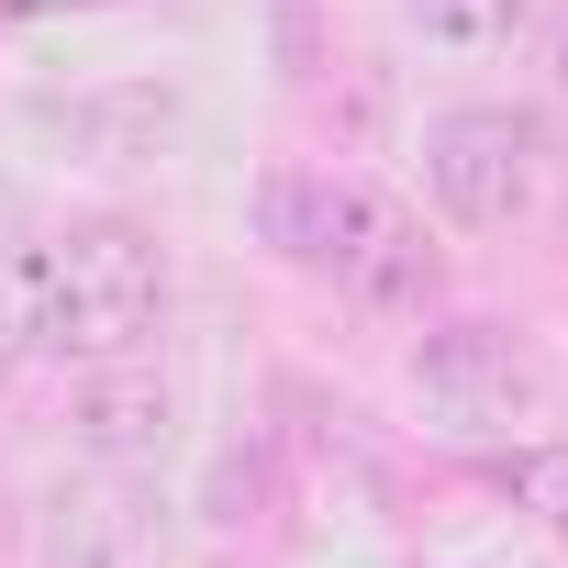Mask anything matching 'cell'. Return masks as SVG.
Returning <instances> with one entry per match:
<instances>
[{
    "label": "cell",
    "instance_id": "obj_1",
    "mask_svg": "<svg viewBox=\"0 0 568 568\" xmlns=\"http://www.w3.org/2000/svg\"><path fill=\"white\" fill-rule=\"evenodd\" d=\"M168 302H179V256L134 212H79L0 256V346H34L57 368L156 357Z\"/></svg>",
    "mask_w": 568,
    "mask_h": 568
},
{
    "label": "cell",
    "instance_id": "obj_2",
    "mask_svg": "<svg viewBox=\"0 0 568 568\" xmlns=\"http://www.w3.org/2000/svg\"><path fill=\"white\" fill-rule=\"evenodd\" d=\"M256 245L357 313H435L446 302L435 223L402 190H379L368 168H267L256 179Z\"/></svg>",
    "mask_w": 568,
    "mask_h": 568
},
{
    "label": "cell",
    "instance_id": "obj_3",
    "mask_svg": "<svg viewBox=\"0 0 568 568\" xmlns=\"http://www.w3.org/2000/svg\"><path fill=\"white\" fill-rule=\"evenodd\" d=\"M413 168H424V201L446 234H513L546 212L557 145H546V112H524V101H446V112H424Z\"/></svg>",
    "mask_w": 568,
    "mask_h": 568
},
{
    "label": "cell",
    "instance_id": "obj_4",
    "mask_svg": "<svg viewBox=\"0 0 568 568\" xmlns=\"http://www.w3.org/2000/svg\"><path fill=\"white\" fill-rule=\"evenodd\" d=\"M413 413L446 435V446H513L546 424V357L524 324H490V313H446L413 335V368H402Z\"/></svg>",
    "mask_w": 568,
    "mask_h": 568
},
{
    "label": "cell",
    "instance_id": "obj_5",
    "mask_svg": "<svg viewBox=\"0 0 568 568\" xmlns=\"http://www.w3.org/2000/svg\"><path fill=\"white\" fill-rule=\"evenodd\" d=\"M68 446H79V468H156L168 446H179V379L156 368V357H101V368H79L68 379Z\"/></svg>",
    "mask_w": 568,
    "mask_h": 568
},
{
    "label": "cell",
    "instance_id": "obj_6",
    "mask_svg": "<svg viewBox=\"0 0 568 568\" xmlns=\"http://www.w3.org/2000/svg\"><path fill=\"white\" fill-rule=\"evenodd\" d=\"M34 123H45L68 156H90V168H145V156H168V134H179V90H168V79H79V90H45Z\"/></svg>",
    "mask_w": 568,
    "mask_h": 568
},
{
    "label": "cell",
    "instance_id": "obj_7",
    "mask_svg": "<svg viewBox=\"0 0 568 568\" xmlns=\"http://www.w3.org/2000/svg\"><path fill=\"white\" fill-rule=\"evenodd\" d=\"M45 568H145L156 557V524L134 501V468H79V490L45 501Z\"/></svg>",
    "mask_w": 568,
    "mask_h": 568
},
{
    "label": "cell",
    "instance_id": "obj_8",
    "mask_svg": "<svg viewBox=\"0 0 568 568\" xmlns=\"http://www.w3.org/2000/svg\"><path fill=\"white\" fill-rule=\"evenodd\" d=\"M490 490L513 501V524H535V535L568 557V435H513V446H490Z\"/></svg>",
    "mask_w": 568,
    "mask_h": 568
},
{
    "label": "cell",
    "instance_id": "obj_9",
    "mask_svg": "<svg viewBox=\"0 0 568 568\" xmlns=\"http://www.w3.org/2000/svg\"><path fill=\"white\" fill-rule=\"evenodd\" d=\"M402 23L435 57H513L535 34V0H402Z\"/></svg>",
    "mask_w": 568,
    "mask_h": 568
},
{
    "label": "cell",
    "instance_id": "obj_10",
    "mask_svg": "<svg viewBox=\"0 0 568 568\" xmlns=\"http://www.w3.org/2000/svg\"><path fill=\"white\" fill-rule=\"evenodd\" d=\"M435 568H557V546H546L535 524H490V535H457Z\"/></svg>",
    "mask_w": 568,
    "mask_h": 568
},
{
    "label": "cell",
    "instance_id": "obj_11",
    "mask_svg": "<svg viewBox=\"0 0 568 568\" xmlns=\"http://www.w3.org/2000/svg\"><path fill=\"white\" fill-rule=\"evenodd\" d=\"M79 12H112V0H0V23H79Z\"/></svg>",
    "mask_w": 568,
    "mask_h": 568
}]
</instances>
